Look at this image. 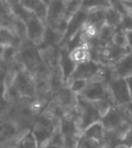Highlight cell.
<instances>
[{
	"instance_id": "1",
	"label": "cell",
	"mask_w": 132,
	"mask_h": 148,
	"mask_svg": "<svg viewBox=\"0 0 132 148\" xmlns=\"http://www.w3.org/2000/svg\"><path fill=\"white\" fill-rule=\"evenodd\" d=\"M6 93L8 103L21 98L35 99L37 97V86L35 78L29 71L18 62L7 69Z\"/></svg>"
},
{
	"instance_id": "2",
	"label": "cell",
	"mask_w": 132,
	"mask_h": 148,
	"mask_svg": "<svg viewBox=\"0 0 132 148\" xmlns=\"http://www.w3.org/2000/svg\"><path fill=\"white\" fill-rule=\"evenodd\" d=\"M60 118L48 103L35 119L31 131L37 142L38 148L44 147L60 134Z\"/></svg>"
},
{
	"instance_id": "3",
	"label": "cell",
	"mask_w": 132,
	"mask_h": 148,
	"mask_svg": "<svg viewBox=\"0 0 132 148\" xmlns=\"http://www.w3.org/2000/svg\"><path fill=\"white\" fill-rule=\"evenodd\" d=\"M24 130L8 114L5 109H0V148H15Z\"/></svg>"
},
{
	"instance_id": "4",
	"label": "cell",
	"mask_w": 132,
	"mask_h": 148,
	"mask_svg": "<svg viewBox=\"0 0 132 148\" xmlns=\"http://www.w3.org/2000/svg\"><path fill=\"white\" fill-rule=\"evenodd\" d=\"M78 127L82 134L87 127L101 120L102 114L97 102H90L77 95Z\"/></svg>"
},
{
	"instance_id": "5",
	"label": "cell",
	"mask_w": 132,
	"mask_h": 148,
	"mask_svg": "<svg viewBox=\"0 0 132 148\" xmlns=\"http://www.w3.org/2000/svg\"><path fill=\"white\" fill-rule=\"evenodd\" d=\"M78 95L90 102L105 101L111 103L112 106L114 105L108 86L103 83L101 78H98L96 81L92 78L88 81L85 88Z\"/></svg>"
},
{
	"instance_id": "6",
	"label": "cell",
	"mask_w": 132,
	"mask_h": 148,
	"mask_svg": "<svg viewBox=\"0 0 132 148\" xmlns=\"http://www.w3.org/2000/svg\"><path fill=\"white\" fill-rule=\"evenodd\" d=\"M104 130H111L118 127L125 122H131L132 116L127 110L126 106H111L106 113L101 117Z\"/></svg>"
},
{
	"instance_id": "7",
	"label": "cell",
	"mask_w": 132,
	"mask_h": 148,
	"mask_svg": "<svg viewBox=\"0 0 132 148\" xmlns=\"http://www.w3.org/2000/svg\"><path fill=\"white\" fill-rule=\"evenodd\" d=\"M108 88L114 105L127 106L131 101L132 97L125 78H114Z\"/></svg>"
},
{
	"instance_id": "8",
	"label": "cell",
	"mask_w": 132,
	"mask_h": 148,
	"mask_svg": "<svg viewBox=\"0 0 132 148\" xmlns=\"http://www.w3.org/2000/svg\"><path fill=\"white\" fill-rule=\"evenodd\" d=\"M88 12L79 9L70 16L65 29L63 37L59 47L66 45L76 34L81 30L87 20Z\"/></svg>"
},
{
	"instance_id": "9",
	"label": "cell",
	"mask_w": 132,
	"mask_h": 148,
	"mask_svg": "<svg viewBox=\"0 0 132 148\" xmlns=\"http://www.w3.org/2000/svg\"><path fill=\"white\" fill-rule=\"evenodd\" d=\"M130 52V49L116 46L111 40L105 46L101 47L99 55V63L103 65H114Z\"/></svg>"
},
{
	"instance_id": "10",
	"label": "cell",
	"mask_w": 132,
	"mask_h": 148,
	"mask_svg": "<svg viewBox=\"0 0 132 148\" xmlns=\"http://www.w3.org/2000/svg\"><path fill=\"white\" fill-rule=\"evenodd\" d=\"M23 22L27 27L28 40L39 47L43 42L46 25L33 12L25 19Z\"/></svg>"
},
{
	"instance_id": "11",
	"label": "cell",
	"mask_w": 132,
	"mask_h": 148,
	"mask_svg": "<svg viewBox=\"0 0 132 148\" xmlns=\"http://www.w3.org/2000/svg\"><path fill=\"white\" fill-rule=\"evenodd\" d=\"M103 64L97 63L93 61H88L83 63L77 64L73 72L70 75L68 82L76 79H83L89 81L94 77L99 75L103 68ZM67 85V84H66Z\"/></svg>"
},
{
	"instance_id": "12",
	"label": "cell",
	"mask_w": 132,
	"mask_h": 148,
	"mask_svg": "<svg viewBox=\"0 0 132 148\" xmlns=\"http://www.w3.org/2000/svg\"><path fill=\"white\" fill-rule=\"evenodd\" d=\"M57 64L61 70L63 82L66 85L77 65V64L70 58V51L67 49V45H62L59 47Z\"/></svg>"
},
{
	"instance_id": "13",
	"label": "cell",
	"mask_w": 132,
	"mask_h": 148,
	"mask_svg": "<svg viewBox=\"0 0 132 148\" xmlns=\"http://www.w3.org/2000/svg\"><path fill=\"white\" fill-rule=\"evenodd\" d=\"M21 5L35 14L46 25L47 5L43 0H19Z\"/></svg>"
},
{
	"instance_id": "14",
	"label": "cell",
	"mask_w": 132,
	"mask_h": 148,
	"mask_svg": "<svg viewBox=\"0 0 132 148\" xmlns=\"http://www.w3.org/2000/svg\"><path fill=\"white\" fill-rule=\"evenodd\" d=\"M116 78H125L132 75V51L113 65Z\"/></svg>"
},
{
	"instance_id": "15",
	"label": "cell",
	"mask_w": 132,
	"mask_h": 148,
	"mask_svg": "<svg viewBox=\"0 0 132 148\" xmlns=\"http://www.w3.org/2000/svg\"><path fill=\"white\" fill-rule=\"evenodd\" d=\"M104 127L101 121L94 123L83 132L80 139H94L102 143L103 147V134ZM104 148V147H103Z\"/></svg>"
},
{
	"instance_id": "16",
	"label": "cell",
	"mask_w": 132,
	"mask_h": 148,
	"mask_svg": "<svg viewBox=\"0 0 132 148\" xmlns=\"http://www.w3.org/2000/svg\"><path fill=\"white\" fill-rule=\"evenodd\" d=\"M22 41L11 29L0 27V46H13L19 49Z\"/></svg>"
},
{
	"instance_id": "17",
	"label": "cell",
	"mask_w": 132,
	"mask_h": 148,
	"mask_svg": "<svg viewBox=\"0 0 132 148\" xmlns=\"http://www.w3.org/2000/svg\"><path fill=\"white\" fill-rule=\"evenodd\" d=\"M14 14L7 0H0V27L12 29Z\"/></svg>"
},
{
	"instance_id": "18",
	"label": "cell",
	"mask_w": 132,
	"mask_h": 148,
	"mask_svg": "<svg viewBox=\"0 0 132 148\" xmlns=\"http://www.w3.org/2000/svg\"><path fill=\"white\" fill-rule=\"evenodd\" d=\"M19 49L13 46L3 47L0 55V67L6 69L10 68L16 62V57Z\"/></svg>"
},
{
	"instance_id": "19",
	"label": "cell",
	"mask_w": 132,
	"mask_h": 148,
	"mask_svg": "<svg viewBox=\"0 0 132 148\" xmlns=\"http://www.w3.org/2000/svg\"><path fill=\"white\" fill-rule=\"evenodd\" d=\"M104 20L105 23L110 25L114 28H118L120 26L121 20H122V15L119 11L114 8L112 5L104 10Z\"/></svg>"
},
{
	"instance_id": "20",
	"label": "cell",
	"mask_w": 132,
	"mask_h": 148,
	"mask_svg": "<svg viewBox=\"0 0 132 148\" xmlns=\"http://www.w3.org/2000/svg\"><path fill=\"white\" fill-rule=\"evenodd\" d=\"M104 9H95L88 12L86 23L94 26L100 30L101 27L105 23L104 20Z\"/></svg>"
},
{
	"instance_id": "21",
	"label": "cell",
	"mask_w": 132,
	"mask_h": 148,
	"mask_svg": "<svg viewBox=\"0 0 132 148\" xmlns=\"http://www.w3.org/2000/svg\"><path fill=\"white\" fill-rule=\"evenodd\" d=\"M70 58L76 64L90 61V53L86 45L77 47L70 52Z\"/></svg>"
},
{
	"instance_id": "22",
	"label": "cell",
	"mask_w": 132,
	"mask_h": 148,
	"mask_svg": "<svg viewBox=\"0 0 132 148\" xmlns=\"http://www.w3.org/2000/svg\"><path fill=\"white\" fill-rule=\"evenodd\" d=\"M6 75H7V69L0 67V109H5L9 105L5 97L6 86H7Z\"/></svg>"
},
{
	"instance_id": "23",
	"label": "cell",
	"mask_w": 132,
	"mask_h": 148,
	"mask_svg": "<svg viewBox=\"0 0 132 148\" xmlns=\"http://www.w3.org/2000/svg\"><path fill=\"white\" fill-rule=\"evenodd\" d=\"M111 6L109 0H81L80 9L89 12L95 9H104Z\"/></svg>"
},
{
	"instance_id": "24",
	"label": "cell",
	"mask_w": 132,
	"mask_h": 148,
	"mask_svg": "<svg viewBox=\"0 0 132 148\" xmlns=\"http://www.w3.org/2000/svg\"><path fill=\"white\" fill-rule=\"evenodd\" d=\"M115 29V28L108 25V23H103L97 34V39L101 47L105 46L108 42L111 41Z\"/></svg>"
},
{
	"instance_id": "25",
	"label": "cell",
	"mask_w": 132,
	"mask_h": 148,
	"mask_svg": "<svg viewBox=\"0 0 132 148\" xmlns=\"http://www.w3.org/2000/svg\"><path fill=\"white\" fill-rule=\"evenodd\" d=\"M12 30L14 32V34L16 35L22 41L24 42L28 40L27 37V32L26 24L23 22V20H21L19 17L14 15L13 22H12Z\"/></svg>"
},
{
	"instance_id": "26",
	"label": "cell",
	"mask_w": 132,
	"mask_h": 148,
	"mask_svg": "<svg viewBox=\"0 0 132 148\" xmlns=\"http://www.w3.org/2000/svg\"><path fill=\"white\" fill-rule=\"evenodd\" d=\"M15 148H38L37 142L31 130L25 133L19 139Z\"/></svg>"
},
{
	"instance_id": "27",
	"label": "cell",
	"mask_w": 132,
	"mask_h": 148,
	"mask_svg": "<svg viewBox=\"0 0 132 148\" xmlns=\"http://www.w3.org/2000/svg\"><path fill=\"white\" fill-rule=\"evenodd\" d=\"M111 42L114 44H115L116 46L120 47H122V48L129 49L128 44H127L125 31L123 30L122 29L119 28V27L115 29L114 34L113 36H112V39H111Z\"/></svg>"
},
{
	"instance_id": "28",
	"label": "cell",
	"mask_w": 132,
	"mask_h": 148,
	"mask_svg": "<svg viewBox=\"0 0 132 148\" xmlns=\"http://www.w3.org/2000/svg\"><path fill=\"white\" fill-rule=\"evenodd\" d=\"M87 83H88V81L87 80L76 79V80L68 82L66 85H67L73 92H74L75 94L78 95L85 88V87L87 85Z\"/></svg>"
},
{
	"instance_id": "29",
	"label": "cell",
	"mask_w": 132,
	"mask_h": 148,
	"mask_svg": "<svg viewBox=\"0 0 132 148\" xmlns=\"http://www.w3.org/2000/svg\"><path fill=\"white\" fill-rule=\"evenodd\" d=\"M119 28L122 29L125 31L132 30V16L131 14H127L122 16V20L120 23Z\"/></svg>"
},
{
	"instance_id": "30",
	"label": "cell",
	"mask_w": 132,
	"mask_h": 148,
	"mask_svg": "<svg viewBox=\"0 0 132 148\" xmlns=\"http://www.w3.org/2000/svg\"><path fill=\"white\" fill-rule=\"evenodd\" d=\"M40 148H64L63 139L60 136V134H59L58 135H56L55 136V138L53 139L51 142H50L46 145Z\"/></svg>"
},
{
	"instance_id": "31",
	"label": "cell",
	"mask_w": 132,
	"mask_h": 148,
	"mask_svg": "<svg viewBox=\"0 0 132 148\" xmlns=\"http://www.w3.org/2000/svg\"><path fill=\"white\" fill-rule=\"evenodd\" d=\"M120 144L125 145L128 148H132V126L127 132V134H125V137Z\"/></svg>"
},
{
	"instance_id": "32",
	"label": "cell",
	"mask_w": 132,
	"mask_h": 148,
	"mask_svg": "<svg viewBox=\"0 0 132 148\" xmlns=\"http://www.w3.org/2000/svg\"><path fill=\"white\" fill-rule=\"evenodd\" d=\"M125 34H126V37H127L128 47L131 50V51H132V30L125 31Z\"/></svg>"
},
{
	"instance_id": "33",
	"label": "cell",
	"mask_w": 132,
	"mask_h": 148,
	"mask_svg": "<svg viewBox=\"0 0 132 148\" xmlns=\"http://www.w3.org/2000/svg\"><path fill=\"white\" fill-rule=\"evenodd\" d=\"M125 81H126L127 87L129 88L130 93H131V95L132 97V75H131L127 77V78H125Z\"/></svg>"
},
{
	"instance_id": "34",
	"label": "cell",
	"mask_w": 132,
	"mask_h": 148,
	"mask_svg": "<svg viewBox=\"0 0 132 148\" xmlns=\"http://www.w3.org/2000/svg\"><path fill=\"white\" fill-rule=\"evenodd\" d=\"M127 106V110L129 111L130 114H131V116H132V99H131V102H130L127 105V106Z\"/></svg>"
},
{
	"instance_id": "35",
	"label": "cell",
	"mask_w": 132,
	"mask_h": 148,
	"mask_svg": "<svg viewBox=\"0 0 132 148\" xmlns=\"http://www.w3.org/2000/svg\"><path fill=\"white\" fill-rule=\"evenodd\" d=\"M43 2H44V3H46V5H49V3H50V1H51V0H43Z\"/></svg>"
},
{
	"instance_id": "36",
	"label": "cell",
	"mask_w": 132,
	"mask_h": 148,
	"mask_svg": "<svg viewBox=\"0 0 132 148\" xmlns=\"http://www.w3.org/2000/svg\"><path fill=\"white\" fill-rule=\"evenodd\" d=\"M3 47H1V46H0V55H1V53H2V51H3Z\"/></svg>"
},
{
	"instance_id": "37",
	"label": "cell",
	"mask_w": 132,
	"mask_h": 148,
	"mask_svg": "<svg viewBox=\"0 0 132 148\" xmlns=\"http://www.w3.org/2000/svg\"><path fill=\"white\" fill-rule=\"evenodd\" d=\"M124 1H126V2H129V3H132V0H124Z\"/></svg>"
},
{
	"instance_id": "38",
	"label": "cell",
	"mask_w": 132,
	"mask_h": 148,
	"mask_svg": "<svg viewBox=\"0 0 132 148\" xmlns=\"http://www.w3.org/2000/svg\"><path fill=\"white\" fill-rule=\"evenodd\" d=\"M75 1H78V2H81V0H75Z\"/></svg>"
}]
</instances>
